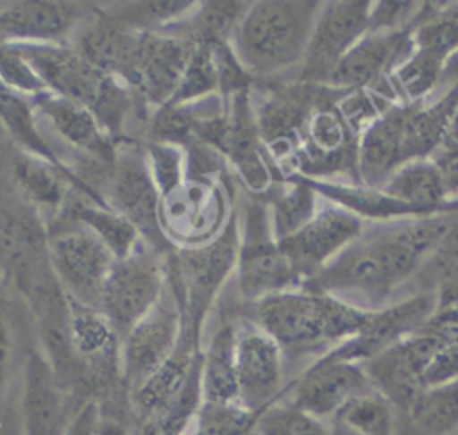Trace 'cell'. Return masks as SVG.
Returning <instances> with one entry per match:
<instances>
[{"mask_svg":"<svg viewBox=\"0 0 458 435\" xmlns=\"http://www.w3.org/2000/svg\"><path fill=\"white\" fill-rule=\"evenodd\" d=\"M370 311L336 295L295 288L247 303L245 320L267 333L284 356L295 358L327 353L349 340L365 326Z\"/></svg>","mask_w":458,"mask_h":435,"instance_id":"6da1fadb","label":"cell"},{"mask_svg":"<svg viewBox=\"0 0 458 435\" xmlns=\"http://www.w3.org/2000/svg\"><path fill=\"white\" fill-rule=\"evenodd\" d=\"M320 9L318 0L250 2L229 43L254 79L281 73L302 63Z\"/></svg>","mask_w":458,"mask_h":435,"instance_id":"7a4b0ae2","label":"cell"},{"mask_svg":"<svg viewBox=\"0 0 458 435\" xmlns=\"http://www.w3.org/2000/svg\"><path fill=\"white\" fill-rule=\"evenodd\" d=\"M361 236V235H360ZM356 238L302 288L336 295L351 292L374 306L381 304L406 279L417 274L422 258L399 236L397 226Z\"/></svg>","mask_w":458,"mask_h":435,"instance_id":"3957f363","label":"cell"},{"mask_svg":"<svg viewBox=\"0 0 458 435\" xmlns=\"http://www.w3.org/2000/svg\"><path fill=\"white\" fill-rule=\"evenodd\" d=\"M16 47L50 93L91 109L109 136L122 134L134 93L120 79L98 70L68 43Z\"/></svg>","mask_w":458,"mask_h":435,"instance_id":"277c9868","label":"cell"},{"mask_svg":"<svg viewBox=\"0 0 458 435\" xmlns=\"http://www.w3.org/2000/svg\"><path fill=\"white\" fill-rule=\"evenodd\" d=\"M347 90L320 84L299 127L293 175L322 179L347 174L356 186L360 134L349 125L340 102Z\"/></svg>","mask_w":458,"mask_h":435,"instance_id":"5b68a950","label":"cell"},{"mask_svg":"<svg viewBox=\"0 0 458 435\" xmlns=\"http://www.w3.org/2000/svg\"><path fill=\"white\" fill-rule=\"evenodd\" d=\"M238 252L240 222L236 213H233L225 229L215 240L175 249L170 260L175 303L184 320L199 337L224 283L236 270Z\"/></svg>","mask_w":458,"mask_h":435,"instance_id":"8992f818","label":"cell"},{"mask_svg":"<svg viewBox=\"0 0 458 435\" xmlns=\"http://www.w3.org/2000/svg\"><path fill=\"white\" fill-rule=\"evenodd\" d=\"M193 45L190 38L175 32L131 29L114 77L157 109L172 100Z\"/></svg>","mask_w":458,"mask_h":435,"instance_id":"52a82bcc","label":"cell"},{"mask_svg":"<svg viewBox=\"0 0 458 435\" xmlns=\"http://www.w3.org/2000/svg\"><path fill=\"white\" fill-rule=\"evenodd\" d=\"M238 292L245 303L272 294L302 288L272 231L267 202L250 199L240 222V252L236 263Z\"/></svg>","mask_w":458,"mask_h":435,"instance_id":"ba28073f","label":"cell"},{"mask_svg":"<svg viewBox=\"0 0 458 435\" xmlns=\"http://www.w3.org/2000/svg\"><path fill=\"white\" fill-rule=\"evenodd\" d=\"M233 213L224 186L216 179L186 177L182 184L161 197L159 226L165 240L175 249L195 247L215 240Z\"/></svg>","mask_w":458,"mask_h":435,"instance_id":"9c48e42d","label":"cell"},{"mask_svg":"<svg viewBox=\"0 0 458 435\" xmlns=\"http://www.w3.org/2000/svg\"><path fill=\"white\" fill-rule=\"evenodd\" d=\"M106 202L125 217L152 249L157 251L168 243L159 226L161 193L152 177L145 147L140 143L127 138L116 143L107 172Z\"/></svg>","mask_w":458,"mask_h":435,"instance_id":"30bf717a","label":"cell"},{"mask_svg":"<svg viewBox=\"0 0 458 435\" xmlns=\"http://www.w3.org/2000/svg\"><path fill=\"white\" fill-rule=\"evenodd\" d=\"M166 283L156 249L141 243L132 254L116 260L102 290L98 310L122 337L161 301Z\"/></svg>","mask_w":458,"mask_h":435,"instance_id":"8fae6325","label":"cell"},{"mask_svg":"<svg viewBox=\"0 0 458 435\" xmlns=\"http://www.w3.org/2000/svg\"><path fill=\"white\" fill-rule=\"evenodd\" d=\"M52 270L73 301L98 310L106 279L116 261L107 245L82 226L48 227Z\"/></svg>","mask_w":458,"mask_h":435,"instance_id":"7c38bea8","label":"cell"},{"mask_svg":"<svg viewBox=\"0 0 458 435\" xmlns=\"http://www.w3.org/2000/svg\"><path fill=\"white\" fill-rule=\"evenodd\" d=\"M411 30L413 21L399 30L367 32L338 63L327 86L367 90L390 102H404L397 95L392 73L413 52Z\"/></svg>","mask_w":458,"mask_h":435,"instance_id":"4fadbf2b","label":"cell"},{"mask_svg":"<svg viewBox=\"0 0 458 435\" xmlns=\"http://www.w3.org/2000/svg\"><path fill=\"white\" fill-rule=\"evenodd\" d=\"M370 9L369 0L322 4L297 79L327 84L344 55L367 34Z\"/></svg>","mask_w":458,"mask_h":435,"instance_id":"5bb4252c","label":"cell"},{"mask_svg":"<svg viewBox=\"0 0 458 435\" xmlns=\"http://www.w3.org/2000/svg\"><path fill=\"white\" fill-rule=\"evenodd\" d=\"M440 345L437 337L420 328L363 363L374 390L383 394L397 414L408 412L426 390L424 371Z\"/></svg>","mask_w":458,"mask_h":435,"instance_id":"9a60e30c","label":"cell"},{"mask_svg":"<svg viewBox=\"0 0 458 435\" xmlns=\"http://www.w3.org/2000/svg\"><path fill=\"white\" fill-rule=\"evenodd\" d=\"M182 335L179 304H163L147 313L120 340L122 383L129 394L141 387L175 351Z\"/></svg>","mask_w":458,"mask_h":435,"instance_id":"2e32d148","label":"cell"},{"mask_svg":"<svg viewBox=\"0 0 458 435\" xmlns=\"http://www.w3.org/2000/svg\"><path fill=\"white\" fill-rule=\"evenodd\" d=\"M435 310L437 295L429 292H420L388 308H376L354 337L320 356L331 362H352L363 365L401 338L419 331Z\"/></svg>","mask_w":458,"mask_h":435,"instance_id":"e0dca14e","label":"cell"},{"mask_svg":"<svg viewBox=\"0 0 458 435\" xmlns=\"http://www.w3.org/2000/svg\"><path fill=\"white\" fill-rule=\"evenodd\" d=\"M363 231V220L345 208H324L297 233L279 240V247L304 285Z\"/></svg>","mask_w":458,"mask_h":435,"instance_id":"ac0fdd59","label":"cell"},{"mask_svg":"<svg viewBox=\"0 0 458 435\" xmlns=\"http://www.w3.org/2000/svg\"><path fill=\"white\" fill-rule=\"evenodd\" d=\"M370 388L374 387L361 363L331 362L318 356L284 385L279 399L324 421L333 419L347 401Z\"/></svg>","mask_w":458,"mask_h":435,"instance_id":"d6986e66","label":"cell"},{"mask_svg":"<svg viewBox=\"0 0 458 435\" xmlns=\"http://www.w3.org/2000/svg\"><path fill=\"white\" fill-rule=\"evenodd\" d=\"M283 349L249 320L236 324L234 365L240 403L261 414L274 405L284 388Z\"/></svg>","mask_w":458,"mask_h":435,"instance_id":"ffe728a7","label":"cell"},{"mask_svg":"<svg viewBox=\"0 0 458 435\" xmlns=\"http://www.w3.org/2000/svg\"><path fill=\"white\" fill-rule=\"evenodd\" d=\"M88 7L77 2L20 0L0 9V43L66 45L68 38L89 21Z\"/></svg>","mask_w":458,"mask_h":435,"instance_id":"44dd1931","label":"cell"},{"mask_svg":"<svg viewBox=\"0 0 458 435\" xmlns=\"http://www.w3.org/2000/svg\"><path fill=\"white\" fill-rule=\"evenodd\" d=\"M77 408L45 353L30 349L23 363L21 435H66Z\"/></svg>","mask_w":458,"mask_h":435,"instance_id":"7402d4cb","label":"cell"},{"mask_svg":"<svg viewBox=\"0 0 458 435\" xmlns=\"http://www.w3.org/2000/svg\"><path fill=\"white\" fill-rule=\"evenodd\" d=\"M216 150L234 166L249 192L261 195L270 188L274 172L259 136L250 88L234 93L225 102L224 131Z\"/></svg>","mask_w":458,"mask_h":435,"instance_id":"603a6c76","label":"cell"},{"mask_svg":"<svg viewBox=\"0 0 458 435\" xmlns=\"http://www.w3.org/2000/svg\"><path fill=\"white\" fill-rule=\"evenodd\" d=\"M11 179L21 199L39 218L47 217L50 224L57 218L73 190L98 204H107L106 199L86 186L72 168L57 166L23 150L11 161Z\"/></svg>","mask_w":458,"mask_h":435,"instance_id":"cb8c5ba5","label":"cell"},{"mask_svg":"<svg viewBox=\"0 0 458 435\" xmlns=\"http://www.w3.org/2000/svg\"><path fill=\"white\" fill-rule=\"evenodd\" d=\"M415 102H395L361 134L358 149L360 186L379 188L403 166V138Z\"/></svg>","mask_w":458,"mask_h":435,"instance_id":"d4e9b609","label":"cell"},{"mask_svg":"<svg viewBox=\"0 0 458 435\" xmlns=\"http://www.w3.org/2000/svg\"><path fill=\"white\" fill-rule=\"evenodd\" d=\"M34 100L38 111L70 147L88 154L95 163L113 165L118 141L104 131L91 109L50 91Z\"/></svg>","mask_w":458,"mask_h":435,"instance_id":"484cf974","label":"cell"},{"mask_svg":"<svg viewBox=\"0 0 458 435\" xmlns=\"http://www.w3.org/2000/svg\"><path fill=\"white\" fill-rule=\"evenodd\" d=\"M54 226H82L98 236L116 260H123L132 254L145 240L138 229L120 213H116L107 204H98L77 190L72 192L64 208L57 218L50 224Z\"/></svg>","mask_w":458,"mask_h":435,"instance_id":"4316f807","label":"cell"},{"mask_svg":"<svg viewBox=\"0 0 458 435\" xmlns=\"http://www.w3.org/2000/svg\"><path fill=\"white\" fill-rule=\"evenodd\" d=\"M456 111L458 84L451 86L444 97L429 106H422V100H419L404 129L403 163L428 159L435 154L442 147Z\"/></svg>","mask_w":458,"mask_h":435,"instance_id":"83f0119b","label":"cell"},{"mask_svg":"<svg viewBox=\"0 0 458 435\" xmlns=\"http://www.w3.org/2000/svg\"><path fill=\"white\" fill-rule=\"evenodd\" d=\"M38 107L32 97H27L0 81V125L23 152L47 159L57 166L70 168L52 149L38 127Z\"/></svg>","mask_w":458,"mask_h":435,"instance_id":"f1b7e54d","label":"cell"},{"mask_svg":"<svg viewBox=\"0 0 458 435\" xmlns=\"http://www.w3.org/2000/svg\"><path fill=\"white\" fill-rule=\"evenodd\" d=\"M236 324L224 322L202 349V401L206 403H240L236 365H234Z\"/></svg>","mask_w":458,"mask_h":435,"instance_id":"f546056e","label":"cell"},{"mask_svg":"<svg viewBox=\"0 0 458 435\" xmlns=\"http://www.w3.org/2000/svg\"><path fill=\"white\" fill-rule=\"evenodd\" d=\"M458 381L426 388L415 405L397 414L395 435H456Z\"/></svg>","mask_w":458,"mask_h":435,"instance_id":"4dcf8cb0","label":"cell"},{"mask_svg":"<svg viewBox=\"0 0 458 435\" xmlns=\"http://www.w3.org/2000/svg\"><path fill=\"white\" fill-rule=\"evenodd\" d=\"M413 52L444 66L458 50V2H424L413 20Z\"/></svg>","mask_w":458,"mask_h":435,"instance_id":"1f68e13d","label":"cell"},{"mask_svg":"<svg viewBox=\"0 0 458 435\" xmlns=\"http://www.w3.org/2000/svg\"><path fill=\"white\" fill-rule=\"evenodd\" d=\"M331 428L349 435H395L397 412L383 394L370 388L347 401L331 419Z\"/></svg>","mask_w":458,"mask_h":435,"instance_id":"d6a6232c","label":"cell"},{"mask_svg":"<svg viewBox=\"0 0 458 435\" xmlns=\"http://www.w3.org/2000/svg\"><path fill=\"white\" fill-rule=\"evenodd\" d=\"M413 277L424 292L437 295V310L458 306V218Z\"/></svg>","mask_w":458,"mask_h":435,"instance_id":"836d02e7","label":"cell"},{"mask_svg":"<svg viewBox=\"0 0 458 435\" xmlns=\"http://www.w3.org/2000/svg\"><path fill=\"white\" fill-rule=\"evenodd\" d=\"M249 5L250 2L240 0L199 2L197 9L182 23L165 32H175L191 41H231Z\"/></svg>","mask_w":458,"mask_h":435,"instance_id":"e575fe53","label":"cell"},{"mask_svg":"<svg viewBox=\"0 0 458 435\" xmlns=\"http://www.w3.org/2000/svg\"><path fill=\"white\" fill-rule=\"evenodd\" d=\"M288 188L270 200V222L274 236L279 240L297 233L317 215V192L302 175L284 179Z\"/></svg>","mask_w":458,"mask_h":435,"instance_id":"d590c367","label":"cell"},{"mask_svg":"<svg viewBox=\"0 0 458 435\" xmlns=\"http://www.w3.org/2000/svg\"><path fill=\"white\" fill-rule=\"evenodd\" d=\"M193 50L181 82L168 104H191L208 97H220V75L209 41H193Z\"/></svg>","mask_w":458,"mask_h":435,"instance_id":"8d00e7d4","label":"cell"},{"mask_svg":"<svg viewBox=\"0 0 458 435\" xmlns=\"http://www.w3.org/2000/svg\"><path fill=\"white\" fill-rule=\"evenodd\" d=\"M258 417L242 403L202 401L188 435H256Z\"/></svg>","mask_w":458,"mask_h":435,"instance_id":"74e56055","label":"cell"},{"mask_svg":"<svg viewBox=\"0 0 458 435\" xmlns=\"http://www.w3.org/2000/svg\"><path fill=\"white\" fill-rule=\"evenodd\" d=\"M256 435H333V430L322 419L279 399L259 414Z\"/></svg>","mask_w":458,"mask_h":435,"instance_id":"f35d334b","label":"cell"},{"mask_svg":"<svg viewBox=\"0 0 458 435\" xmlns=\"http://www.w3.org/2000/svg\"><path fill=\"white\" fill-rule=\"evenodd\" d=\"M145 152L161 197L182 184L186 179V152L182 147L148 141L145 145Z\"/></svg>","mask_w":458,"mask_h":435,"instance_id":"ab89813d","label":"cell"},{"mask_svg":"<svg viewBox=\"0 0 458 435\" xmlns=\"http://www.w3.org/2000/svg\"><path fill=\"white\" fill-rule=\"evenodd\" d=\"M0 81L32 98L48 93L47 86L16 45L0 43Z\"/></svg>","mask_w":458,"mask_h":435,"instance_id":"60d3db41","label":"cell"},{"mask_svg":"<svg viewBox=\"0 0 458 435\" xmlns=\"http://www.w3.org/2000/svg\"><path fill=\"white\" fill-rule=\"evenodd\" d=\"M370 18H369V30L367 32H379V30H399L408 27L415 14L420 9L417 2H392L383 0L372 4Z\"/></svg>","mask_w":458,"mask_h":435,"instance_id":"b9f144b4","label":"cell"},{"mask_svg":"<svg viewBox=\"0 0 458 435\" xmlns=\"http://www.w3.org/2000/svg\"><path fill=\"white\" fill-rule=\"evenodd\" d=\"M458 381V345L442 344L424 371L426 388Z\"/></svg>","mask_w":458,"mask_h":435,"instance_id":"7bdbcfd3","label":"cell"},{"mask_svg":"<svg viewBox=\"0 0 458 435\" xmlns=\"http://www.w3.org/2000/svg\"><path fill=\"white\" fill-rule=\"evenodd\" d=\"M14 354H16V340H14V329L11 320L0 313V419L4 417V397L7 392L9 378L14 365Z\"/></svg>","mask_w":458,"mask_h":435,"instance_id":"ee69618b","label":"cell"},{"mask_svg":"<svg viewBox=\"0 0 458 435\" xmlns=\"http://www.w3.org/2000/svg\"><path fill=\"white\" fill-rule=\"evenodd\" d=\"M424 331L437 337L442 344L458 345V306L438 308L422 326Z\"/></svg>","mask_w":458,"mask_h":435,"instance_id":"f6af8a7d","label":"cell"},{"mask_svg":"<svg viewBox=\"0 0 458 435\" xmlns=\"http://www.w3.org/2000/svg\"><path fill=\"white\" fill-rule=\"evenodd\" d=\"M433 163L442 174L449 197L458 199V145L444 141L442 147L435 152Z\"/></svg>","mask_w":458,"mask_h":435,"instance_id":"bcb514c9","label":"cell"},{"mask_svg":"<svg viewBox=\"0 0 458 435\" xmlns=\"http://www.w3.org/2000/svg\"><path fill=\"white\" fill-rule=\"evenodd\" d=\"M97 421H98V401L88 399L72 415L66 435H95Z\"/></svg>","mask_w":458,"mask_h":435,"instance_id":"7dc6e473","label":"cell"},{"mask_svg":"<svg viewBox=\"0 0 458 435\" xmlns=\"http://www.w3.org/2000/svg\"><path fill=\"white\" fill-rule=\"evenodd\" d=\"M440 82H445L449 88L458 84V50L445 59L442 75H440Z\"/></svg>","mask_w":458,"mask_h":435,"instance_id":"c3c4849f","label":"cell"},{"mask_svg":"<svg viewBox=\"0 0 458 435\" xmlns=\"http://www.w3.org/2000/svg\"><path fill=\"white\" fill-rule=\"evenodd\" d=\"M0 435H21V426L14 415H4L0 419Z\"/></svg>","mask_w":458,"mask_h":435,"instance_id":"681fc988","label":"cell"},{"mask_svg":"<svg viewBox=\"0 0 458 435\" xmlns=\"http://www.w3.org/2000/svg\"><path fill=\"white\" fill-rule=\"evenodd\" d=\"M5 141H11V138L7 136V132L4 131V127L0 125V152H2V149H4V145H5Z\"/></svg>","mask_w":458,"mask_h":435,"instance_id":"f907efd6","label":"cell"},{"mask_svg":"<svg viewBox=\"0 0 458 435\" xmlns=\"http://www.w3.org/2000/svg\"><path fill=\"white\" fill-rule=\"evenodd\" d=\"M333 430V435H349V433H345V431H340V430H335V428H331Z\"/></svg>","mask_w":458,"mask_h":435,"instance_id":"816d5d0a","label":"cell"},{"mask_svg":"<svg viewBox=\"0 0 458 435\" xmlns=\"http://www.w3.org/2000/svg\"><path fill=\"white\" fill-rule=\"evenodd\" d=\"M2 274H4V272H2V261H0V276H2Z\"/></svg>","mask_w":458,"mask_h":435,"instance_id":"f5cc1de1","label":"cell"},{"mask_svg":"<svg viewBox=\"0 0 458 435\" xmlns=\"http://www.w3.org/2000/svg\"><path fill=\"white\" fill-rule=\"evenodd\" d=\"M4 4H5V2H0V9H2V7H4Z\"/></svg>","mask_w":458,"mask_h":435,"instance_id":"db71d44e","label":"cell"},{"mask_svg":"<svg viewBox=\"0 0 458 435\" xmlns=\"http://www.w3.org/2000/svg\"><path fill=\"white\" fill-rule=\"evenodd\" d=\"M456 435H458V433H456Z\"/></svg>","mask_w":458,"mask_h":435,"instance_id":"11a10c76","label":"cell"}]
</instances>
